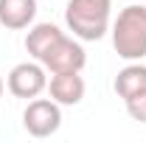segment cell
<instances>
[{"mask_svg":"<svg viewBox=\"0 0 146 143\" xmlns=\"http://www.w3.org/2000/svg\"><path fill=\"white\" fill-rule=\"evenodd\" d=\"M112 48L127 62H141L146 56V6L129 3L118 11V17L110 25Z\"/></svg>","mask_w":146,"mask_h":143,"instance_id":"obj_1","label":"cell"},{"mask_svg":"<svg viewBox=\"0 0 146 143\" xmlns=\"http://www.w3.org/2000/svg\"><path fill=\"white\" fill-rule=\"evenodd\" d=\"M112 17V0H68L65 23L76 39L96 42L110 31Z\"/></svg>","mask_w":146,"mask_h":143,"instance_id":"obj_2","label":"cell"},{"mask_svg":"<svg viewBox=\"0 0 146 143\" xmlns=\"http://www.w3.org/2000/svg\"><path fill=\"white\" fill-rule=\"evenodd\" d=\"M39 62H42V68L48 73H70V70L82 73V68L87 65V54H84V48H82L79 39L62 34L54 45L42 54Z\"/></svg>","mask_w":146,"mask_h":143,"instance_id":"obj_3","label":"cell"},{"mask_svg":"<svg viewBox=\"0 0 146 143\" xmlns=\"http://www.w3.org/2000/svg\"><path fill=\"white\" fill-rule=\"evenodd\" d=\"M23 126L34 138H51L62 126V107L54 98H31L28 107L23 112Z\"/></svg>","mask_w":146,"mask_h":143,"instance_id":"obj_4","label":"cell"},{"mask_svg":"<svg viewBox=\"0 0 146 143\" xmlns=\"http://www.w3.org/2000/svg\"><path fill=\"white\" fill-rule=\"evenodd\" d=\"M6 87L14 98H25L31 101L36 95H42L48 90V70L42 68V62H20L11 68Z\"/></svg>","mask_w":146,"mask_h":143,"instance_id":"obj_5","label":"cell"},{"mask_svg":"<svg viewBox=\"0 0 146 143\" xmlns=\"http://www.w3.org/2000/svg\"><path fill=\"white\" fill-rule=\"evenodd\" d=\"M84 79L79 76V70H70V73H51L48 79V93L59 107H76L82 98H84Z\"/></svg>","mask_w":146,"mask_h":143,"instance_id":"obj_6","label":"cell"},{"mask_svg":"<svg viewBox=\"0 0 146 143\" xmlns=\"http://www.w3.org/2000/svg\"><path fill=\"white\" fill-rule=\"evenodd\" d=\"M36 0H0V25L9 31H23L34 25Z\"/></svg>","mask_w":146,"mask_h":143,"instance_id":"obj_7","label":"cell"},{"mask_svg":"<svg viewBox=\"0 0 146 143\" xmlns=\"http://www.w3.org/2000/svg\"><path fill=\"white\" fill-rule=\"evenodd\" d=\"M62 34H65V31H62L56 23H36V25H28V34H25V51L39 62L42 54H45Z\"/></svg>","mask_w":146,"mask_h":143,"instance_id":"obj_8","label":"cell"},{"mask_svg":"<svg viewBox=\"0 0 146 143\" xmlns=\"http://www.w3.org/2000/svg\"><path fill=\"white\" fill-rule=\"evenodd\" d=\"M112 87H115V93H118V98H124V101L132 98V95H138V93H143L146 90V65L129 62L127 68L118 70Z\"/></svg>","mask_w":146,"mask_h":143,"instance_id":"obj_9","label":"cell"},{"mask_svg":"<svg viewBox=\"0 0 146 143\" xmlns=\"http://www.w3.org/2000/svg\"><path fill=\"white\" fill-rule=\"evenodd\" d=\"M127 104V112L132 121H138V124H146V90L143 93H138V95H132L124 101Z\"/></svg>","mask_w":146,"mask_h":143,"instance_id":"obj_10","label":"cell"},{"mask_svg":"<svg viewBox=\"0 0 146 143\" xmlns=\"http://www.w3.org/2000/svg\"><path fill=\"white\" fill-rule=\"evenodd\" d=\"M3 90H6V81H3V76H0V95H3Z\"/></svg>","mask_w":146,"mask_h":143,"instance_id":"obj_11","label":"cell"}]
</instances>
